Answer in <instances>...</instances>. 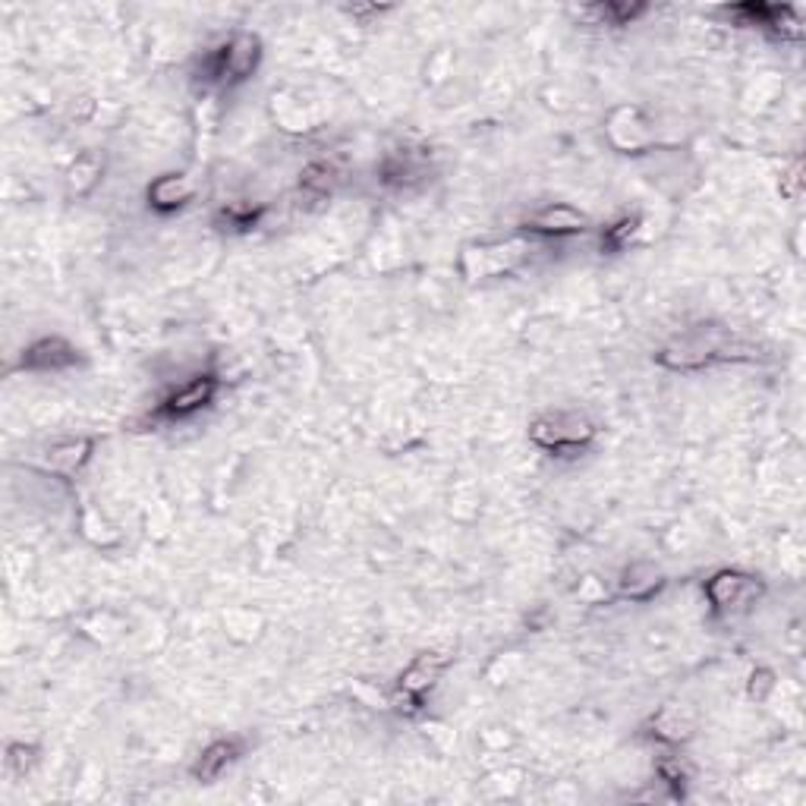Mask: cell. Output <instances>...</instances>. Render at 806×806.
Segmentation results:
<instances>
[{"instance_id":"44dd1931","label":"cell","mask_w":806,"mask_h":806,"mask_svg":"<svg viewBox=\"0 0 806 806\" xmlns=\"http://www.w3.org/2000/svg\"><path fill=\"white\" fill-rule=\"evenodd\" d=\"M102 177V168H98V161H92V158H79L73 170H70V183H73V190L76 192H88L95 187V180Z\"/></svg>"},{"instance_id":"9a60e30c","label":"cell","mask_w":806,"mask_h":806,"mask_svg":"<svg viewBox=\"0 0 806 806\" xmlns=\"http://www.w3.org/2000/svg\"><path fill=\"white\" fill-rule=\"evenodd\" d=\"M661 586H665V576H661L656 564L637 561V564H630L627 571L621 573L617 595L621 598H630V602H649L653 595L661 593Z\"/></svg>"},{"instance_id":"ffe728a7","label":"cell","mask_w":806,"mask_h":806,"mask_svg":"<svg viewBox=\"0 0 806 806\" xmlns=\"http://www.w3.org/2000/svg\"><path fill=\"white\" fill-rule=\"evenodd\" d=\"M658 778L668 787H675V794H680L690 782V768L680 763V756H668V760L658 763Z\"/></svg>"},{"instance_id":"ba28073f","label":"cell","mask_w":806,"mask_h":806,"mask_svg":"<svg viewBox=\"0 0 806 806\" xmlns=\"http://www.w3.org/2000/svg\"><path fill=\"white\" fill-rule=\"evenodd\" d=\"M605 132H608V142L624 155H637V151L649 149V142H653V127L643 117V110L634 105L615 107L605 120Z\"/></svg>"},{"instance_id":"e0dca14e","label":"cell","mask_w":806,"mask_h":806,"mask_svg":"<svg viewBox=\"0 0 806 806\" xmlns=\"http://www.w3.org/2000/svg\"><path fill=\"white\" fill-rule=\"evenodd\" d=\"M340 173L335 165H328V161H312L309 168H303L299 173V192L309 199V202H325L335 187H338Z\"/></svg>"},{"instance_id":"8fae6325","label":"cell","mask_w":806,"mask_h":806,"mask_svg":"<svg viewBox=\"0 0 806 806\" xmlns=\"http://www.w3.org/2000/svg\"><path fill=\"white\" fill-rule=\"evenodd\" d=\"M192 195H195V183H192V177H187V173H161V177L151 180L149 192H146L151 209L161 214L187 209L192 202Z\"/></svg>"},{"instance_id":"d6986e66","label":"cell","mask_w":806,"mask_h":806,"mask_svg":"<svg viewBox=\"0 0 806 806\" xmlns=\"http://www.w3.org/2000/svg\"><path fill=\"white\" fill-rule=\"evenodd\" d=\"M590 13L608 25H630L646 13V7L643 3H598V7H590Z\"/></svg>"},{"instance_id":"52a82bcc","label":"cell","mask_w":806,"mask_h":806,"mask_svg":"<svg viewBox=\"0 0 806 806\" xmlns=\"http://www.w3.org/2000/svg\"><path fill=\"white\" fill-rule=\"evenodd\" d=\"M447 665H450V658L442 656V653H420V656L403 668L401 678H397L401 700L410 702V709H420L425 697L435 690V683L442 680Z\"/></svg>"},{"instance_id":"9c48e42d","label":"cell","mask_w":806,"mask_h":806,"mask_svg":"<svg viewBox=\"0 0 806 806\" xmlns=\"http://www.w3.org/2000/svg\"><path fill=\"white\" fill-rule=\"evenodd\" d=\"M79 362V350L64 338H42L22 350L20 369L29 372H64Z\"/></svg>"},{"instance_id":"8992f818","label":"cell","mask_w":806,"mask_h":806,"mask_svg":"<svg viewBox=\"0 0 806 806\" xmlns=\"http://www.w3.org/2000/svg\"><path fill=\"white\" fill-rule=\"evenodd\" d=\"M218 391H221V379L205 372V375H195L187 384H180L177 391H170L165 401L158 403V416L165 423H187L192 416L205 413L214 401H218Z\"/></svg>"},{"instance_id":"4fadbf2b","label":"cell","mask_w":806,"mask_h":806,"mask_svg":"<svg viewBox=\"0 0 806 806\" xmlns=\"http://www.w3.org/2000/svg\"><path fill=\"white\" fill-rule=\"evenodd\" d=\"M92 450H95L92 438H66V442H57V445L44 450L42 467L57 473V476H73L92 460Z\"/></svg>"},{"instance_id":"3957f363","label":"cell","mask_w":806,"mask_h":806,"mask_svg":"<svg viewBox=\"0 0 806 806\" xmlns=\"http://www.w3.org/2000/svg\"><path fill=\"white\" fill-rule=\"evenodd\" d=\"M765 586L760 576H753V573L746 571H719L712 573L709 580H706V586H702V595H706V602H709V608L715 612V615H741L746 612L750 605H756L760 598H763Z\"/></svg>"},{"instance_id":"5b68a950","label":"cell","mask_w":806,"mask_h":806,"mask_svg":"<svg viewBox=\"0 0 806 806\" xmlns=\"http://www.w3.org/2000/svg\"><path fill=\"white\" fill-rule=\"evenodd\" d=\"M532 255V240H508V243H491L479 246L464 255V272L469 280H486V277H501L517 272Z\"/></svg>"},{"instance_id":"7c38bea8","label":"cell","mask_w":806,"mask_h":806,"mask_svg":"<svg viewBox=\"0 0 806 806\" xmlns=\"http://www.w3.org/2000/svg\"><path fill=\"white\" fill-rule=\"evenodd\" d=\"M240 756H243V743L236 741V738H221V741L209 743V746L195 756V763H192L190 768L192 778H195V782H214V778H221Z\"/></svg>"},{"instance_id":"2e32d148","label":"cell","mask_w":806,"mask_h":806,"mask_svg":"<svg viewBox=\"0 0 806 806\" xmlns=\"http://www.w3.org/2000/svg\"><path fill=\"white\" fill-rule=\"evenodd\" d=\"M425 170H428V158L423 151L397 149L382 161V180L388 187H410V183L423 180Z\"/></svg>"},{"instance_id":"6da1fadb","label":"cell","mask_w":806,"mask_h":806,"mask_svg":"<svg viewBox=\"0 0 806 806\" xmlns=\"http://www.w3.org/2000/svg\"><path fill=\"white\" fill-rule=\"evenodd\" d=\"M738 353H750V350L731 338L728 328L700 325V328H690L675 340H668L656 353V360L658 365H665L671 372H700L715 362L738 360Z\"/></svg>"},{"instance_id":"277c9868","label":"cell","mask_w":806,"mask_h":806,"mask_svg":"<svg viewBox=\"0 0 806 806\" xmlns=\"http://www.w3.org/2000/svg\"><path fill=\"white\" fill-rule=\"evenodd\" d=\"M258 61H262V42L250 32H240L209 57V79L221 85L246 83L258 70Z\"/></svg>"},{"instance_id":"30bf717a","label":"cell","mask_w":806,"mask_h":806,"mask_svg":"<svg viewBox=\"0 0 806 806\" xmlns=\"http://www.w3.org/2000/svg\"><path fill=\"white\" fill-rule=\"evenodd\" d=\"M527 227H530V234L573 236L590 231V218L583 212H576L568 202H558V205H549V209L532 214L530 221H527Z\"/></svg>"},{"instance_id":"ac0fdd59","label":"cell","mask_w":806,"mask_h":806,"mask_svg":"<svg viewBox=\"0 0 806 806\" xmlns=\"http://www.w3.org/2000/svg\"><path fill=\"white\" fill-rule=\"evenodd\" d=\"M639 234H643V218L639 214H621L617 221H612L602 231V246L612 250V253H624L637 243Z\"/></svg>"},{"instance_id":"5bb4252c","label":"cell","mask_w":806,"mask_h":806,"mask_svg":"<svg viewBox=\"0 0 806 806\" xmlns=\"http://www.w3.org/2000/svg\"><path fill=\"white\" fill-rule=\"evenodd\" d=\"M649 734L665 746H680L693 738V715L687 706H661L653 722H649Z\"/></svg>"},{"instance_id":"7402d4cb","label":"cell","mask_w":806,"mask_h":806,"mask_svg":"<svg viewBox=\"0 0 806 806\" xmlns=\"http://www.w3.org/2000/svg\"><path fill=\"white\" fill-rule=\"evenodd\" d=\"M32 765H35V750L32 746H25V743H10L7 746V768L13 775H25Z\"/></svg>"},{"instance_id":"7a4b0ae2","label":"cell","mask_w":806,"mask_h":806,"mask_svg":"<svg viewBox=\"0 0 806 806\" xmlns=\"http://www.w3.org/2000/svg\"><path fill=\"white\" fill-rule=\"evenodd\" d=\"M598 428L586 416L576 410H554V413H542L539 420L530 425V442L539 450L552 454V457H573L580 450L593 445Z\"/></svg>"}]
</instances>
